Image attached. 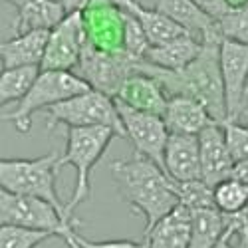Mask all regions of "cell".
I'll use <instances>...</instances> for the list:
<instances>
[{"label":"cell","instance_id":"obj_31","mask_svg":"<svg viewBox=\"0 0 248 248\" xmlns=\"http://www.w3.org/2000/svg\"><path fill=\"white\" fill-rule=\"evenodd\" d=\"M191 2H193L202 14H206L211 20H215V22L222 20L226 14L232 10V6L229 4V0H191Z\"/></svg>","mask_w":248,"mask_h":248},{"label":"cell","instance_id":"obj_38","mask_svg":"<svg viewBox=\"0 0 248 248\" xmlns=\"http://www.w3.org/2000/svg\"><path fill=\"white\" fill-rule=\"evenodd\" d=\"M246 218H248V213H246Z\"/></svg>","mask_w":248,"mask_h":248},{"label":"cell","instance_id":"obj_1","mask_svg":"<svg viewBox=\"0 0 248 248\" xmlns=\"http://www.w3.org/2000/svg\"><path fill=\"white\" fill-rule=\"evenodd\" d=\"M220 42L222 38L204 40L201 54L183 70H161L147 64L145 60H139L135 64V72L155 78L169 97L187 95L201 101L215 121L224 123L229 113H226V93L220 70Z\"/></svg>","mask_w":248,"mask_h":248},{"label":"cell","instance_id":"obj_5","mask_svg":"<svg viewBox=\"0 0 248 248\" xmlns=\"http://www.w3.org/2000/svg\"><path fill=\"white\" fill-rule=\"evenodd\" d=\"M66 125L68 129L78 127H111L119 137L125 139V129L115 106V99L97 90H88L66 101H60L46 109V127L54 129Z\"/></svg>","mask_w":248,"mask_h":248},{"label":"cell","instance_id":"obj_19","mask_svg":"<svg viewBox=\"0 0 248 248\" xmlns=\"http://www.w3.org/2000/svg\"><path fill=\"white\" fill-rule=\"evenodd\" d=\"M193 229V211L179 204L145 234L147 248H187Z\"/></svg>","mask_w":248,"mask_h":248},{"label":"cell","instance_id":"obj_3","mask_svg":"<svg viewBox=\"0 0 248 248\" xmlns=\"http://www.w3.org/2000/svg\"><path fill=\"white\" fill-rule=\"evenodd\" d=\"M117 137L111 127H78L66 131V151L60 157V167L72 165L76 169V189L66 204V218L74 220V211L90 199L92 193V171L108 151L109 143Z\"/></svg>","mask_w":248,"mask_h":248},{"label":"cell","instance_id":"obj_35","mask_svg":"<svg viewBox=\"0 0 248 248\" xmlns=\"http://www.w3.org/2000/svg\"><path fill=\"white\" fill-rule=\"evenodd\" d=\"M72 229H76V226H72ZM72 229H68L64 234H62V238H64V242H66V246H68V248H79V246H78V242H76V240L72 238V234H70V232H72Z\"/></svg>","mask_w":248,"mask_h":248},{"label":"cell","instance_id":"obj_4","mask_svg":"<svg viewBox=\"0 0 248 248\" xmlns=\"http://www.w3.org/2000/svg\"><path fill=\"white\" fill-rule=\"evenodd\" d=\"M60 157L56 151L36 159H2L0 161V187L14 195L36 197L52 202L66 215V204L58 197ZM74 222V220H72Z\"/></svg>","mask_w":248,"mask_h":248},{"label":"cell","instance_id":"obj_15","mask_svg":"<svg viewBox=\"0 0 248 248\" xmlns=\"http://www.w3.org/2000/svg\"><path fill=\"white\" fill-rule=\"evenodd\" d=\"M163 119L169 133H183V135H201L206 127L218 123L213 119V115L206 111V108L201 101L187 95L169 97Z\"/></svg>","mask_w":248,"mask_h":248},{"label":"cell","instance_id":"obj_32","mask_svg":"<svg viewBox=\"0 0 248 248\" xmlns=\"http://www.w3.org/2000/svg\"><path fill=\"white\" fill-rule=\"evenodd\" d=\"M66 14H84L95 0H60Z\"/></svg>","mask_w":248,"mask_h":248},{"label":"cell","instance_id":"obj_10","mask_svg":"<svg viewBox=\"0 0 248 248\" xmlns=\"http://www.w3.org/2000/svg\"><path fill=\"white\" fill-rule=\"evenodd\" d=\"M88 44V32L84 14H68L62 22L50 30L42 70L74 72Z\"/></svg>","mask_w":248,"mask_h":248},{"label":"cell","instance_id":"obj_8","mask_svg":"<svg viewBox=\"0 0 248 248\" xmlns=\"http://www.w3.org/2000/svg\"><path fill=\"white\" fill-rule=\"evenodd\" d=\"M137 62L139 60H133L123 50L103 52L88 42L84 46V52H81V58L78 62L74 74H78L92 90L108 93L109 97L115 99L123 81L135 72Z\"/></svg>","mask_w":248,"mask_h":248},{"label":"cell","instance_id":"obj_28","mask_svg":"<svg viewBox=\"0 0 248 248\" xmlns=\"http://www.w3.org/2000/svg\"><path fill=\"white\" fill-rule=\"evenodd\" d=\"M217 26L224 40L248 46V6L232 8L222 20H218Z\"/></svg>","mask_w":248,"mask_h":248},{"label":"cell","instance_id":"obj_24","mask_svg":"<svg viewBox=\"0 0 248 248\" xmlns=\"http://www.w3.org/2000/svg\"><path fill=\"white\" fill-rule=\"evenodd\" d=\"M42 72L40 66H22L8 68L0 74V103L6 108L8 103H20L32 90L36 79Z\"/></svg>","mask_w":248,"mask_h":248},{"label":"cell","instance_id":"obj_7","mask_svg":"<svg viewBox=\"0 0 248 248\" xmlns=\"http://www.w3.org/2000/svg\"><path fill=\"white\" fill-rule=\"evenodd\" d=\"M0 224L46 231L60 238L68 229L78 226L76 220H68L66 215L52 202L8 191H0Z\"/></svg>","mask_w":248,"mask_h":248},{"label":"cell","instance_id":"obj_30","mask_svg":"<svg viewBox=\"0 0 248 248\" xmlns=\"http://www.w3.org/2000/svg\"><path fill=\"white\" fill-rule=\"evenodd\" d=\"M72 238L78 242L79 248H147L145 242H133V240H88L84 236H79L76 229H72Z\"/></svg>","mask_w":248,"mask_h":248},{"label":"cell","instance_id":"obj_17","mask_svg":"<svg viewBox=\"0 0 248 248\" xmlns=\"http://www.w3.org/2000/svg\"><path fill=\"white\" fill-rule=\"evenodd\" d=\"M16 8L12 34H24L32 30H52L68 14L60 0H4Z\"/></svg>","mask_w":248,"mask_h":248},{"label":"cell","instance_id":"obj_33","mask_svg":"<svg viewBox=\"0 0 248 248\" xmlns=\"http://www.w3.org/2000/svg\"><path fill=\"white\" fill-rule=\"evenodd\" d=\"M240 220H242V217H231V226H229V231H226V234L222 236V240L217 244V248H234V246L231 244V238H232V234H234V231H236V226H238Z\"/></svg>","mask_w":248,"mask_h":248},{"label":"cell","instance_id":"obj_21","mask_svg":"<svg viewBox=\"0 0 248 248\" xmlns=\"http://www.w3.org/2000/svg\"><path fill=\"white\" fill-rule=\"evenodd\" d=\"M202 50V42L197 40L191 34H183L179 38H173L165 44H157V46H149L145 60L147 64L161 68V70H183L187 68L191 62L201 54Z\"/></svg>","mask_w":248,"mask_h":248},{"label":"cell","instance_id":"obj_37","mask_svg":"<svg viewBox=\"0 0 248 248\" xmlns=\"http://www.w3.org/2000/svg\"><path fill=\"white\" fill-rule=\"evenodd\" d=\"M246 101H248V86H246Z\"/></svg>","mask_w":248,"mask_h":248},{"label":"cell","instance_id":"obj_9","mask_svg":"<svg viewBox=\"0 0 248 248\" xmlns=\"http://www.w3.org/2000/svg\"><path fill=\"white\" fill-rule=\"evenodd\" d=\"M115 106L123 123V129H125V139L135 147V153L153 159L165 171V149H167V141L171 133L165 125L163 115L133 109L117 99Z\"/></svg>","mask_w":248,"mask_h":248},{"label":"cell","instance_id":"obj_34","mask_svg":"<svg viewBox=\"0 0 248 248\" xmlns=\"http://www.w3.org/2000/svg\"><path fill=\"white\" fill-rule=\"evenodd\" d=\"M231 177L240 181V183H244V185H248V159L234 163V169H232Z\"/></svg>","mask_w":248,"mask_h":248},{"label":"cell","instance_id":"obj_23","mask_svg":"<svg viewBox=\"0 0 248 248\" xmlns=\"http://www.w3.org/2000/svg\"><path fill=\"white\" fill-rule=\"evenodd\" d=\"M231 226V217L217 209L193 211V229L187 248H217Z\"/></svg>","mask_w":248,"mask_h":248},{"label":"cell","instance_id":"obj_36","mask_svg":"<svg viewBox=\"0 0 248 248\" xmlns=\"http://www.w3.org/2000/svg\"><path fill=\"white\" fill-rule=\"evenodd\" d=\"M229 4L232 8H242V6H248V0H229Z\"/></svg>","mask_w":248,"mask_h":248},{"label":"cell","instance_id":"obj_13","mask_svg":"<svg viewBox=\"0 0 248 248\" xmlns=\"http://www.w3.org/2000/svg\"><path fill=\"white\" fill-rule=\"evenodd\" d=\"M199 145L202 181L215 189L218 183L231 179V173L234 169V159L231 155L229 143H226L222 123H215V125L206 127L199 135Z\"/></svg>","mask_w":248,"mask_h":248},{"label":"cell","instance_id":"obj_26","mask_svg":"<svg viewBox=\"0 0 248 248\" xmlns=\"http://www.w3.org/2000/svg\"><path fill=\"white\" fill-rule=\"evenodd\" d=\"M177 195L183 206L189 211H202V209H217L215 206V189L202 179L187 181V183H175Z\"/></svg>","mask_w":248,"mask_h":248},{"label":"cell","instance_id":"obj_2","mask_svg":"<svg viewBox=\"0 0 248 248\" xmlns=\"http://www.w3.org/2000/svg\"><path fill=\"white\" fill-rule=\"evenodd\" d=\"M109 171L119 197L145 218V234L181 204L175 181L145 155L113 161Z\"/></svg>","mask_w":248,"mask_h":248},{"label":"cell","instance_id":"obj_14","mask_svg":"<svg viewBox=\"0 0 248 248\" xmlns=\"http://www.w3.org/2000/svg\"><path fill=\"white\" fill-rule=\"evenodd\" d=\"M165 173L175 183L202 179L199 135H169L167 149H165Z\"/></svg>","mask_w":248,"mask_h":248},{"label":"cell","instance_id":"obj_22","mask_svg":"<svg viewBox=\"0 0 248 248\" xmlns=\"http://www.w3.org/2000/svg\"><path fill=\"white\" fill-rule=\"evenodd\" d=\"M113 4H117L121 10L129 12L131 16L137 18V22L143 26L147 38H149V44L157 46V44H165L173 38H179L183 34H189L185 28H181L177 22H173L171 18H167L165 14H161L157 8H145L137 0H111Z\"/></svg>","mask_w":248,"mask_h":248},{"label":"cell","instance_id":"obj_6","mask_svg":"<svg viewBox=\"0 0 248 248\" xmlns=\"http://www.w3.org/2000/svg\"><path fill=\"white\" fill-rule=\"evenodd\" d=\"M92 90L84 79L74 72H60V70H42L32 90L26 97L16 103L12 111H4L2 119L12 121L20 133H28L32 127V117L40 109H48L60 101H66L74 95H79Z\"/></svg>","mask_w":248,"mask_h":248},{"label":"cell","instance_id":"obj_20","mask_svg":"<svg viewBox=\"0 0 248 248\" xmlns=\"http://www.w3.org/2000/svg\"><path fill=\"white\" fill-rule=\"evenodd\" d=\"M157 10L185 28L191 36L204 42L209 38H222L215 20L202 14L191 0H157Z\"/></svg>","mask_w":248,"mask_h":248},{"label":"cell","instance_id":"obj_27","mask_svg":"<svg viewBox=\"0 0 248 248\" xmlns=\"http://www.w3.org/2000/svg\"><path fill=\"white\" fill-rule=\"evenodd\" d=\"M56 234L46 231H34V229H22V226H0V248H36L44 240L52 238Z\"/></svg>","mask_w":248,"mask_h":248},{"label":"cell","instance_id":"obj_18","mask_svg":"<svg viewBox=\"0 0 248 248\" xmlns=\"http://www.w3.org/2000/svg\"><path fill=\"white\" fill-rule=\"evenodd\" d=\"M50 30H32L24 34H16L10 40L0 44V60L2 70L22 68V66H40L46 54Z\"/></svg>","mask_w":248,"mask_h":248},{"label":"cell","instance_id":"obj_25","mask_svg":"<svg viewBox=\"0 0 248 248\" xmlns=\"http://www.w3.org/2000/svg\"><path fill=\"white\" fill-rule=\"evenodd\" d=\"M215 206L226 217H246L248 213V185L226 179L215 187Z\"/></svg>","mask_w":248,"mask_h":248},{"label":"cell","instance_id":"obj_16","mask_svg":"<svg viewBox=\"0 0 248 248\" xmlns=\"http://www.w3.org/2000/svg\"><path fill=\"white\" fill-rule=\"evenodd\" d=\"M115 99L133 109L163 115L165 108H167L169 95L165 93V90L161 88V84L155 78L141 74V72H133L123 81V86L117 92Z\"/></svg>","mask_w":248,"mask_h":248},{"label":"cell","instance_id":"obj_29","mask_svg":"<svg viewBox=\"0 0 248 248\" xmlns=\"http://www.w3.org/2000/svg\"><path fill=\"white\" fill-rule=\"evenodd\" d=\"M224 137L229 143L231 155L234 163L248 159V125L240 121H224L222 123Z\"/></svg>","mask_w":248,"mask_h":248},{"label":"cell","instance_id":"obj_11","mask_svg":"<svg viewBox=\"0 0 248 248\" xmlns=\"http://www.w3.org/2000/svg\"><path fill=\"white\" fill-rule=\"evenodd\" d=\"M220 70L226 93V121H238L246 111L248 46L224 40L220 42Z\"/></svg>","mask_w":248,"mask_h":248},{"label":"cell","instance_id":"obj_12","mask_svg":"<svg viewBox=\"0 0 248 248\" xmlns=\"http://www.w3.org/2000/svg\"><path fill=\"white\" fill-rule=\"evenodd\" d=\"M84 24L88 32V42L103 52L123 50V12L111 0H95L84 12Z\"/></svg>","mask_w":248,"mask_h":248}]
</instances>
